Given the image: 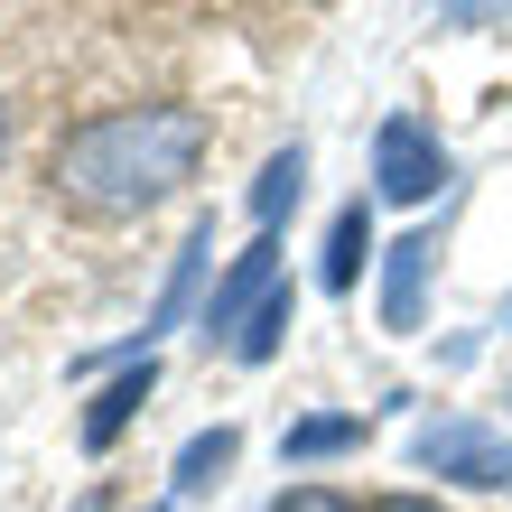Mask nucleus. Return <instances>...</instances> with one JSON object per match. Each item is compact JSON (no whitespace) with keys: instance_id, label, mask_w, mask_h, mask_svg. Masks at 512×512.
<instances>
[{"instance_id":"6e6552de","label":"nucleus","mask_w":512,"mask_h":512,"mask_svg":"<svg viewBox=\"0 0 512 512\" xmlns=\"http://www.w3.org/2000/svg\"><path fill=\"white\" fill-rule=\"evenodd\" d=\"M298 187H308V149L289 140V149H270V159H261V177H252V215H261V233L298 205Z\"/></svg>"},{"instance_id":"6ab92c4d","label":"nucleus","mask_w":512,"mask_h":512,"mask_svg":"<svg viewBox=\"0 0 512 512\" xmlns=\"http://www.w3.org/2000/svg\"><path fill=\"white\" fill-rule=\"evenodd\" d=\"M503 401H512V391H503Z\"/></svg>"},{"instance_id":"f03ea898","label":"nucleus","mask_w":512,"mask_h":512,"mask_svg":"<svg viewBox=\"0 0 512 512\" xmlns=\"http://www.w3.org/2000/svg\"><path fill=\"white\" fill-rule=\"evenodd\" d=\"M410 457L429 475H447V485H512V438L485 429V419H466V410L429 419V429L410 438Z\"/></svg>"},{"instance_id":"a211bd4d","label":"nucleus","mask_w":512,"mask_h":512,"mask_svg":"<svg viewBox=\"0 0 512 512\" xmlns=\"http://www.w3.org/2000/svg\"><path fill=\"white\" fill-rule=\"evenodd\" d=\"M503 326H512V308H503Z\"/></svg>"},{"instance_id":"423d86ee","label":"nucleus","mask_w":512,"mask_h":512,"mask_svg":"<svg viewBox=\"0 0 512 512\" xmlns=\"http://www.w3.org/2000/svg\"><path fill=\"white\" fill-rule=\"evenodd\" d=\"M149 382H159V364H149V354H131V364H122V373H112V382L94 391V410H84V447H94V457H103V447L131 429V410L149 401Z\"/></svg>"},{"instance_id":"39448f33","label":"nucleus","mask_w":512,"mask_h":512,"mask_svg":"<svg viewBox=\"0 0 512 512\" xmlns=\"http://www.w3.org/2000/svg\"><path fill=\"white\" fill-rule=\"evenodd\" d=\"M429 261H438V243L429 233H401L391 243V270H382V326H419V298H429Z\"/></svg>"},{"instance_id":"f257e3e1","label":"nucleus","mask_w":512,"mask_h":512,"mask_svg":"<svg viewBox=\"0 0 512 512\" xmlns=\"http://www.w3.org/2000/svg\"><path fill=\"white\" fill-rule=\"evenodd\" d=\"M205 168V112L196 103H131V112H94L56 140V196L84 224H131L149 205L187 196V177Z\"/></svg>"},{"instance_id":"0eeeda50","label":"nucleus","mask_w":512,"mask_h":512,"mask_svg":"<svg viewBox=\"0 0 512 512\" xmlns=\"http://www.w3.org/2000/svg\"><path fill=\"white\" fill-rule=\"evenodd\" d=\"M205 261H215V224H196L187 243H177V261H168V289H159V308H149L140 345H149V336H168V326H177V317L196 308V280H205Z\"/></svg>"},{"instance_id":"f8f14e48","label":"nucleus","mask_w":512,"mask_h":512,"mask_svg":"<svg viewBox=\"0 0 512 512\" xmlns=\"http://www.w3.org/2000/svg\"><path fill=\"white\" fill-rule=\"evenodd\" d=\"M289 289H270L261 298V308H252V326H243V336H233V354H243V364H270V354H280V336H289Z\"/></svg>"},{"instance_id":"ddd939ff","label":"nucleus","mask_w":512,"mask_h":512,"mask_svg":"<svg viewBox=\"0 0 512 512\" xmlns=\"http://www.w3.org/2000/svg\"><path fill=\"white\" fill-rule=\"evenodd\" d=\"M270 512H354V503H345V494H326V485H298V494H280Z\"/></svg>"},{"instance_id":"4468645a","label":"nucleus","mask_w":512,"mask_h":512,"mask_svg":"<svg viewBox=\"0 0 512 512\" xmlns=\"http://www.w3.org/2000/svg\"><path fill=\"white\" fill-rule=\"evenodd\" d=\"M485 19H512V0H447V28H485Z\"/></svg>"},{"instance_id":"2eb2a0df","label":"nucleus","mask_w":512,"mask_h":512,"mask_svg":"<svg viewBox=\"0 0 512 512\" xmlns=\"http://www.w3.org/2000/svg\"><path fill=\"white\" fill-rule=\"evenodd\" d=\"M373 512H438V503H419V494H382Z\"/></svg>"},{"instance_id":"9b49d317","label":"nucleus","mask_w":512,"mask_h":512,"mask_svg":"<svg viewBox=\"0 0 512 512\" xmlns=\"http://www.w3.org/2000/svg\"><path fill=\"white\" fill-rule=\"evenodd\" d=\"M364 252H373V215H364V205H345L336 233H326V270H317V280L326 289H354V280H364Z\"/></svg>"},{"instance_id":"7ed1b4c3","label":"nucleus","mask_w":512,"mask_h":512,"mask_svg":"<svg viewBox=\"0 0 512 512\" xmlns=\"http://www.w3.org/2000/svg\"><path fill=\"white\" fill-rule=\"evenodd\" d=\"M373 187H382L391 205H429V196L447 187V149H438V131L410 122V112H391V122L373 131Z\"/></svg>"},{"instance_id":"20e7f679","label":"nucleus","mask_w":512,"mask_h":512,"mask_svg":"<svg viewBox=\"0 0 512 512\" xmlns=\"http://www.w3.org/2000/svg\"><path fill=\"white\" fill-rule=\"evenodd\" d=\"M270 289H280V270H270V233H261L252 252H233L224 289L205 298V336H224V345H233V336H243V326H252V308H261Z\"/></svg>"},{"instance_id":"9d476101","label":"nucleus","mask_w":512,"mask_h":512,"mask_svg":"<svg viewBox=\"0 0 512 512\" xmlns=\"http://www.w3.org/2000/svg\"><path fill=\"white\" fill-rule=\"evenodd\" d=\"M345 447H364V419L326 410V419H298V429L280 438V457H289V466H317V457H345Z\"/></svg>"},{"instance_id":"dca6fc26","label":"nucleus","mask_w":512,"mask_h":512,"mask_svg":"<svg viewBox=\"0 0 512 512\" xmlns=\"http://www.w3.org/2000/svg\"><path fill=\"white\" fill-rule=\"evenodd\" d=\"M0 140H10V112H0Z\"/></svg>"},{"instance_id":"1a4fd4ad","label":"nucleus","mask_w":512,"mask_h":512,"mask_svg":"<svg viewBox=\"0 0 512 512\" xmlns=\"http://www.w3.org/2000/svg\"><path fill=\"white\" fill-rule=\"evenodd\" d=\"M233 447H243V429H233V419H215V429H196L187 447H177V494H205V485H215V475L233 466Z\"/></svg>"},{"instance_id":"f3484780","label":"nucleus","mask_w":512,"mask_h":512,"mask_svg":"<svg viewBox=\"0 0 512 512\" xmlns=\"http://www.w3.org/2000/svg\"><path fill=\"white\" fill-rule=\"evenodd\" d=\"M149 512H168V503H149Z\"/></svg>"}]
</instances>
